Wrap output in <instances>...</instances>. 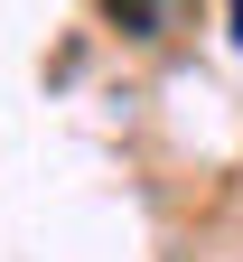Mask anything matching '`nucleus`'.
Returning a JSON list of instances; mask_svg holds the SVG:
<instances>
[{
    "instance_id": "obj_1",
    "label": "nucleus",
    "mask_w": 243,
    "mask_h": 262,
    "mask_svg": "<svg viewBox=\"0 0 243 262\" xmlns=\"http://www.w3.org/2000/svg\"><path fill=\"white\" fill-rule=\"evenodd\" d=\"M178 10H187V0H113V19L131 28V38H168V28H178Z\"/></svg>"
}]
</instances>
